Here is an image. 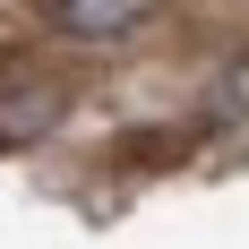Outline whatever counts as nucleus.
Returning a JSON list of instances; mask_svg holds the SVG:
<instances>
[{
  "mask_svg": "<svg viewBox=\"0 0 249 249\" xmlns=\"http://www.w3.org/2000/svg\"><path fill=\"white\" fill-rule=\"evenodd\" d=\"M206 112H215V121H249V43L206 77Z\"/></svg>",
  "mask_w": 249,
  "mask_h": 249,
  "instance_id": "obj_2",
  "label": "nucleus"
},
{
  "mask_svg": "<svg viewBox=\"0 0 249 249\" xmlns=\"http://www.w3.org/2000/svg\"><path fill=\"white\" fill-rule=\"evenodd\" d=\"M172 0H43V26L60 43H86V52H112V43H138Z\"/></svg>",
  "mask_w": 249,
  "mask_h": 249,
  "instance_id": "obj_1",
  "label": "nucleus"
}]
</instances>
